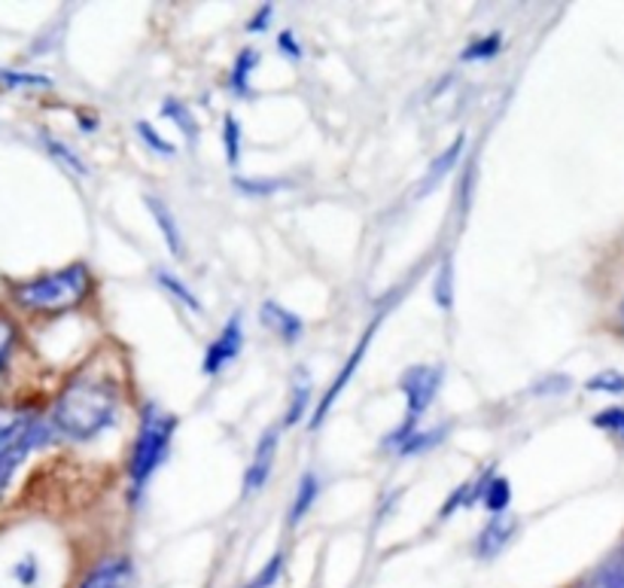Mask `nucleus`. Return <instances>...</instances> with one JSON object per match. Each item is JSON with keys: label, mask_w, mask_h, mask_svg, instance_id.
<instances>
[{"label": "nucleus", "mask_w": 624, "mask_h": 588, "mask_svg": "<svg viewBox=\"0 0 624 588\" xmlns=\"http://www.w3.org/2000/svg\"><path fill=\"white\" fill-rule=\"evenodd\" d=\"M308 402H311V388H308L305 381H298L296 388H293V393H290V409H286L284 415V427H293V424L302 421L305 409H308Z\"/></svg>", "instance_id": "obj_23"}, {"label": "nucleus", "mask_w": 624, "mask_h": 588, "mask_svg": "<svg viewBox=\"0 0 624 588\" xmlns=\"http://www.w3.org/2000/svg\"><path fill=\"white\" fill-rule=\"evenodd\" d=\"M579 588H624V543L619 549H612L610 555L585 576V583Z\"/></svg>", "instance_id": "obj_12"}, {"label": "nucleus", "mask_w": 624, "mask_h": 588, "mask_svg": "<svg viewBox=\"0 0 624 588\" xmlns=\"http://www.w3.org/2000/svg\"><path fill=\"white\" fill-rule=\"evenodd\" d=\"M271 15H274V7H269V3H266V7H259L254 19L247 22V31H250V34H259L262 28H269Z\"/></svg>", "instance_id": "obj_33"}, {"label": "nucleus", "mask_w": 624, "mask_h": 588, "mask_svg": "<svg viewBox=\"0 0 624 588\" xmlns=\"http://www.w3.org/2000/svg\"><path fill=\"white\" fill-rule=\"evenodd\" d=\"M13 342H15V327L7 320V317H0V369H3V363H7L10 351H13Z\"/></svg>", "instance_id": "obj_29"}, {"label": "nucleus", "mask_w": 624, "mask_h": 588, "mask_svg": "<svg viewBox=\"0 0 624 588\" xmlns=\"http://www.w3.org/2000/svg\"><path fill=\"white\" fill-rule=\"evenodd\" d=\"M259 64V52L256 49H242L235 64H232V77H228V86L235 95H250V73Z\"/></svg>", "instance_id": "obj_15"}, {"label": "nucleus", "mask_w": 624, "mask_h": 588, "mask_svg": "<svg viewBox=\"0 0 624 588\" xmlns=\"http://www.w3.org/2000/svg\"><path fill=\"white\" fill-rule=\"evenodd\" d=\"M76 588H134V564L126 555L101 561Z\"/></svg>", "instance_id": "obj_7"}, {"label": "nucleus", "mask_w": 624, "mask_h": 588, "mask_svg": "<svg viewBox=\"0 0 624 588\" xmlns=\"http://www.w3.org/2000/svg\"><path fill=\"white\" fill-rule=\"evenodd\" d=\"M134 129H138L141 141L150 146L153 153H158V156H174V144H170V141H165V138H162V134H158V131L150 126V122H138Z\"/></svg>", "instance_id": "obj_28"}, {"label": "nucleus", "mask_w": 624, "mask_h": 588, "mask_svg": "<svg viewBox=\"0 0 624 588\" xmlns=\"http://www.w3.org/2000/svg\"><path fill=\"white\" fill-rule=\"evenodd\" d=\"M46 146H49V150H52V156L61 158V162H64L68 168H73V172H76V174H85V165H83V162H80V158L73 156L68 146L58 144V141H46Z\"/></svg>", "instance_id": "obj_30"}, {"label": "nucleus", "mask_w": 624, "mask_h": 588, "mask_svg": "<svg viewBox=\"0 0 624 588\" xmlns=\"http://www.w3.org/2000/svg\"><path fill=\"white\" fill-rule=\"evenodd\" d=\"M34 415L31 412H22V409H0V458L10 451V445L25 433Z\"/></svg>", "instance_id": "obj_14"}, {"label": "nucleus", "mask_w": 624, "mask_h": 588, "mask_svg": "<svg viewBox=\"0 0 624 588\" xmlns=\"http://www.w3.org/2000/svg\"><path fill=\"white\" fill-rule=\"evenodd\" d=\"M372 332H375V324L369 327V332L363 336V342L356 344L354 348V354L348 357V363H344V369H341V375L332 381V388L327 390V397L320 400V405H317V412H314V421H311V427H320L323 424V418L329 415V409H332V402L339 400V393L344 388H348V381L354 378V373H356V366H360V360L366 357V348H369V342H372Z\"/></svg>", "instance_id": "obj_10"}, {"label": "nucleus", "mask_w": 624, "mask_h": 588, "mask_svg": "<svg viewBox=\"0 0 624 588\" xmlns=\"http://www.w3.org/2000/svg\"><path fill=\"white\" fill-rule=\"evenodd\" d=\"M143 201H146L150 214H153V220L158 223V232H162V238H165V245H168L170 257L184 259L186 257L184 232L177 226V220H174V211L168 208V201H162L158 196H146Z\"/></svg>", "instance_id": "obj_11"}, {"label": "nucleus", "mask_w": 624, "mask_h": 588, "mask_svg": "<svg viewBox=\"0 0 624 588\" xmlns=\"http://www.w3.org/2000/svg\"><path fill=\"white\" fill-rule=\"evenodd\" d=\"M278 49H281L286 58H293V61L302 58V44H298V37L293 31H281V34H278Z\"/></svg>", "instance_id": "obj_31"}, {"label": "nucleus", "mask_w": 624, "mask_h": 588, "mask_svg": "<svg viewBox=\"0 0 624 588\" xmlns=\"http://www.w3.org/2000/svg\"><path fill=\"white\" fill-rule=\"evenodd\" d=\"M259 317H262V324L269 327L281 342L286 344H296L302 336H305V324H302V317L296 311H290L284 308L281 302L274 299H266L262 302V308H259Z\"/></svg>", "instance_id": "obj_9"}, {"label": "nucleus", "mask_w": 624, "mask_h": 588, "mask_svg": "<svg viewBox=\"0 0 624 588\" xmlns=\"http://www.w3.org/2000/svg\"><path fill=\"white\" fill-rule=\"evenodd\" d=\"M156 284L162 290H165V293H168L170 299H177L180 302V305H186V308H189V311H196V315H199L201 311V302H199V296H196V293H192V290L186 287L184 281H180V278H177V274L174 272H165V269H156Z\"/></svg>", "instance_id": "obj_17"}, {"label": "nucleus", "mask_w": 624, "mask_h": 588, "mask_svg": "<svg viewBox=\"0 0 624 588\" xmlns=\"http://www.w3.org/2000/svg\"><path fill=\"white\" fill-rule=\"evenodd\" d=\"M591 424H594L597 431H607L610 436H615L619 443H624V409L622 405H610V409L597 412V415L591 418Z\"/></svg>", "instance_id": "obj_21"}, {"label": "nucleus", "mask_w": 624, "mask_h": 588, "mask_svg": "<svg viewBox=\"0 0 624 588\" xmlns=\"http://www.w3.org/2000/svg\"><path fill=\"white\" fill-rule=\"evenodd\" d=\"M619 324H622V332H624V302H622V308H619Z\"/></svg>", "instance_id": "obj_35"}, {"label": "nucleus", "mask_w": 624, "mask_h": 588, "mask_svg": "<svg viewBox=\"0 0 624 588\" xmlns=\"http://www.w3.org/2000/svg\"><path fill=\"white\" fill-rule=\"evenodd\" d=\"M482 503L494 513V516H499V513H506L511 503V485L503 479V475H491V482H487V489H484V497Z\"/></svg>", "instance_id": "obj_18"}, {"label": "nucleus", "mask_w": 624, "mask_h": 588, "mask_svg": "<svg viewBox=\"0 0 624 588\" xmlns=\"http://www.w3.org/2000/svg\"><path fill=\"white\" fill-rule=\"evenodd\" d=\"M235 187L244 189V192H259V196H266V192H274V189H281V184H250V180H235Z\"/></svg>", "instance_id": "obj_34"}, {"label": "nucleus", "mask_w": 624, "mask_h": 588, "mask_svg": "<svg viewBox=\"0 0 624 588\" xmlns=\"http://www.w3.org/2000/svg\"><path fill=\"white\" fill-rule=\"evenodd\" d=\"M174 431H177V418L165 412L158 402H146L141 412V431L131 448V460H128V485H131V497L138 501L143 489L150 485V479L165 463L174 443Z\"/></svg>", "instance_id": "obj_3"}, {"label": "nucleus", "mask_w": 624, "mask_h": 588, "mask_svg": "<svg viewBox=\"0 0 624 588\" xmlns=\"http://www.w3.org/2000/svg\"><path fill=\"white\" fill-rule=\"evenodd\" d=\"M463 146H467V138H463V134H457L455 141H451V146H448V150H445V153H441L439 158H433V162H429V168H426L424 189L436 187L441 177H445V174L455 168L457 158H460V153H463Z\"/></svg>", "instance_id": "obj_16"}, {"label": "nucleus", "mask_w": 624, "mask_h": 588, "mask_svg": "<svg viewBox=\"0 0 624 588\" xmlns=\"http://www.w3.org/2000/svg\"><path fill=\"white\" fill-rule=\"evenodd\" d=\"M515 531H518V521L511 516H506V513H499V516L491 518L482 531H479V537H475V558L482 561L497 558L499 552L511 543Z\"/></svg>", "instance_id": "obj_8"}, {"label": "nucleus", "mask_w": 624, "mask_h": 588, "mask_svg": "<svg viewBox=\"0 0 624 588\" xmlns=\"http://www.w3.org/2000/svg\"><path fill=\"white\" fill-rule=\"evenodd\" d=\"M15 579H19L22 586H34V583H37V561L25 558L22 564H15Z\"/></svg>", "instance_id": "obj_32"}, {"label": "nucleus", "mask_w": 624, "mask_h": 588, "mask_svg": "<svg viewBox=\"0 0 624 588\" xmlns=\"http://www.w3.org/2000/svg\"><path fill=\"white\" fill-rule=\"evenodd\" d=\"M499 49H503V34H487V37H479V40H472V44L463 49V61H491V58L499 56Z\"/></svg>", "instance_id": "obj_20"}, {"label": "nucleus", "mask_w": 624, "mask_h": 588, "mask_svg": "<svg viewBox=\"0 0 624 588\" xmlns=\"http://www.w3.org/2000/svg\"><path fill=\"white\" fill-rule=\"evenodd\" d=\"M244 348V320L242 315H232L226 320V327L223 332L208 344V351H204V360H201V373L204 375H220L226 369L232 360H238Z\"/></svg>", "instance_id": "obj_5"}, {"label": "nucleus", "mask_w": 624, "mask_h": 588, "mask_svg": "<svg viewBox=\"0 0 624 588\" xmlns=\"http://www.w3.org/2000/svg\"><path fill=\"white\" fill-rule=\"evenodd\" d=\"M585 388L594 390V393H624V375L607 369V373H597L594 378H588Z\"/></svg>", "instance_id": "obj_26"}, {"label": "nucleus", "mask_w": 624, "mask_h": 588, "mask_svg": "<svg viewBox=\"0 0 624 588\" xmlns=\"http://www.w3.org/2000/svg\"><path fill=\"white\" fill-rule=\"evenodd\" d=\"M317 494H320V479H317V473H308L298 479V489H296V501H293V506H290V528H296L302 518L308 516L314 509V503H317Z\"/></svg>", "instance_id": "obj_13"}, {"label": "nucleus", "mask_w": 624, "mask_h": 588, "mask_svg": "<svg viewBox=\"0 0 624 588\" xmlns=\"http://www.w3.org/2000/svg\"><path fill=\"white\" fill-rule=\"evenodd\" d=\"M433 296L439 302L441 308H451L455 299V274H451V259H445V266L436 274V284H433Z\"/></svg>", "instance_id": "obj_24"}, {"label": "nucleus", "mask_w": 624, "mask_h": 588, "mask_svg": "<svg viewBox=\"0 0 624 588\" xmlns=\"http://www.w3.org/2000/svg\"><path fill=\"white\" fill-rule=\"evenodd\" d=\"M119 412V393L110 381L76 375L68 388L58 393L52 409V431L73 443H92L101 433L110 431Z\"/></svg>", "instance_id": "obj_1"}, {"label": "nucleus", "mask_w": 624, "mask_h": 588, "mask_svg": "<svg viewBox=\"0 0 624 588\" xmlns=\"http://www.w3.org/2000/svg\"><path fill=\"white\" fill-rule=\"evenodd\" d=\"M445 427H439V431H426V433H412V436H409V439H405V443H402V448H399V455H405V458H409V455H424V451H429V448H433V445H439L441 439H445Z\"/></svg>", "instance_id": "obj_22"}, {"label": "nucleus", "mask_w": 624, "mask_h": 588, "mask_svg": "<svg viewBox=\"0 0 624 588\" xmlns=\"http://www.w3.org/2000/svg\"><path fill=\"white\" fill-rule=\"evenodd\" d=\"M223 141H226L228 165H238V158H242V126L232 114L223 119Z\"/></svg>", "instance_id": "obj_25"}, {"label": "nucleus", "mask_w": 624, "mask_h": 588, "mask_svg": "<svg viewBox=\"0 0 624 588\" xmlns=\"http://www.w3.org/2000/svg\"><path fill=\"white\" fill-rule=\"evenodd\" d=\"M281 574H284V555L278 552V555H274V558H271L244 588H271L278 579H281Z\"/></svg>", "instance_id": "obj_27"}, {"label": "nucleus", "mask_w": 624, "mask_h": 588, "mask_svg": "<svg viewBox=\"0 0 624 588\" xmlns=\"http://www.w3.org/2000/svg\"><path fill=\"white\" fill-rule=\"evenodd\" d=\"M278 443H281V431L278 427L262 433V439H259L254 451V460L247 467V475H244V494L247 497H256L259 491L269 485L271 467H274V458H278Z\"/></svg>", "instance_id": "obj_6"}, {"label": "nucleus", "mask_w": 624, "mask_h": 588, "mask_svg": "<svg viewBox=\"0 0 624 588\" xmlns=\"http://www.w3.org/2000/svg\"><path fill=\"white\" fill-rule=\"evenodd\" d=\"M158 114L165 116V119H170L177 129L184 131L186 138H199V126H196V119H192V114H189V107L180 104V101L168 98L165 104H162V110H158Z\"/></svg>", "instance_id": "obj_19"}, {"label": "nucleus", "mask_w": 624, "mask_h": 588, "mask_svg": "<svg viewBox=\"0 0 624 588\" xmlns=\"http://www.w3.org/2000/svg\"><path fill=\"white\" fill-rule=\"evenodd\" d=\"M441 388V366H409L402 378H399V390L405 397V418H402V427H399L390 439H384V448H402V443L417 433V421L424 415L426 409L433 405L436 393Z\"/></svg>", "instance_id": "obj_4"}, {"label": "nucleus", "mask_w": 624, "mask_h": 588, "mask_svg": "<svg viewBox=\"0 0 624 588\" xmlns=\"http://www.w3.org/2000/svg\"><path fill=\"white\" fill-rule=\"evenodd\" d=\"M89 290H92L89 266L73 262V266H64L58 272L13 284V302L25 311H34V315H58V311L76 308L89 296Z\"/></svg>", "instance_id": "obj_2"}]
</instances>
